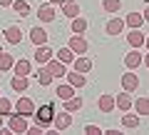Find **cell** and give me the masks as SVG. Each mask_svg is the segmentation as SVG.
I'll list each match as a JSON object with an SVG mask.
<instances>
[{
  "label": "cell",
  "instance_id": "34",
  "mask_svg": "<svg viewBox=\"0 0 149 135\" xmlns=\"http://www.w3.org/2000/svg\"><path fill=\"white\" fill-rule=\"evenodd\" d=\"M25 133H27V135H42V133H45V128H42V125H27Z\"/></svg>",
  "mask_w": 149,
  "mask_h": 135
},
{
  "label": "cell",
  "instance_id": "23",
  "mask_svg": "<svg viewBox=\"0 0 149 135\" xmlns=\"http://www.w3.org/2000/svg\"><path fill=\"white\" fill-rule=\"evenodd\" d=\"M13 65H15L13 55L3 50V53H0V73H8V70H13Z\"/></svg>",
  "mask_w": 149,
  "mask_h": 135
},
{
  "label": "cell",
  "instance_id": "33",
  "mask_svg": "<svg viewBox=\"0 0 149 135\" xmlns=\"http://www.w3.org/2000/svg\"><path fill=\"white\" fill-rule=\"evenodd\" d=\"M10 110H13V103L8 98H0V115H10Z\"/></svg>",
  "mask_w": 149,
  "mask_h": 135
},
{
  "label": "cell",
  "instance_id": "32",
  "mask_svg": "<svg viewBox=\"0 0 149 135\" xmlns=\"http://www.w3.org/2000/svg\"><path fill=\"white\" fill-rule=\"evenodd\" d=\"M122 125H124V128H137V125H139V115L127 113V115L122 118Z\"/></svg>",
  "mask_w": 149,
  "mask_h": 135
},
{
  "label": "cell",
  "instance_id": "15",
  "mask_svg": "<svg viewBox=\"0 0 149 135\" xmlns=\"http://www.w3.org/2000/svg\"><path fill=\"white\" fill-rule=\"evenodd\" d=\"M97 108H100L102 113H112V110L117 108V105H114V95H100V100H97Z\"/></svg>",
  "mask_w": 149,
  "mask_h": 135
},
{
  "label": "cell",
  "instance_id": "18",
  "mask_svg": "<svg viewBox=\"0 0 149 135\" xmlns=\"http://www.w3.org/2000/svg\"><path fill=\"white\" fill-rule=\"evenodd\" d=\"M30 40H32L35 45H45V43H47V33H45L40 25H35V28L30 30Z\"/></svg>",
  "mask_w": 149,
  "mask_h": 135
},
{
  "label": "cell",
  "instance_id": "2",
  "mask_svg": "<svg viewBox=\"0 0 149 135\" xmlns=\"http://www.w3.org/2000/svg\"><path fill=\"white\" fill-rule=\"evenodd\" d=\"M52 125H55L57 133H62V130H67L70 125H72V115H70L67 110H62V113H57V115L52 118Z\"/></svg>",
  "mask_w": 149,
  "mask_h": 135
},
{
  "label": "cell",
  "instance_id": "21",
  "mask_svg": "<svg viewBox=\"0 0 149 135\" xmlns=\"http://www.w3.org/2000/svg\"><path fill=\"white\" fill-rule=\"evenodd\" d=\"M124 25H129L132 30H137V28L144 25V15H142V13H129L127 20H124Z\"/></svg>",
  "mask_w": 149,
  "mask_h": 135
},
{
  "label": "cell",
  "instance_id": "39",
  "mask_svg": "<svg viewBox=\"0 0 149 135\" xmlns=\"http://www.w3.org/2000/svg\"><path fill=\"white\" fill-rule=\"evenodd\" d=\"M142 63H144V65H147V68H149V53H147V58H144Z\"/></svg>",
  "mask_w": 149,
  "mask_h": 135
},
{
  "label": "cell",
  "instance_id": "3",
  "mask_svg": "<svg viewBox=\"0 0 149 135\" xmlns=\"http://www.w3.org/2000/svg\"><path fill=\"white\" fill-rule=\"evenodd\" d=\"M15 110H17L20 115H25V118H30V115H35V103H32L30 98H17Z\"/></svg>",
  "mask_w": 149,
  "mask_h": 135
},
{
  "label": "cell",
  "instance_id": "29",
  "mask_svg": "<svg viewBox=\"0 0 149 135\" xmlns=\"http://www.w3.org/2000/svg\"><path fill=\"white\" fill-rule=\"evenodd\" d=\"M134 108H137L139 115H149V98H139L137 103H132Z\"/></svg>",
  "mask_w": 149,
  "mask_h": 135
},
{
  "label": "cell",
  "instance_id": "13",
  "mask_svg": "<svg viewBox=\"0 0 149 135\" xmlns=\"http://www.w3.org/2000/svg\"><path fill=\"white\" fill-rule=\"evenodd\" d=\"M62 15L65 18H77L80 15V3H74V0H65V5H62Z\"/></svg>",
  "mask_w": 149,
  "mask_h": 135
},
{
  "label": "cell",
  "instance_id": "9",
  "mask_svg": "<svg viewBox=\"0 0 149 135\" xmlns=\"http://www.w3.org/2000/svg\"><path fill=\"white\" fill-rule=\"evenodd\" d=\"M144 40H147V35L142 33V28H137V30H132V33H127V43L132 45V48H142L144 45Z\"/></svg>",
  "mask_w": 149,
  "mask_h": 135
},
{
  "label": "cell",
  "instance_id": "12",
  "mask_svg": "<svg viewBox=\"0 0 149 135\" xmlns=\"http://www.w3.org/2000/svg\"><path fill=\"white\" fill-rule=\"evenodd\" d=\"M72 68H74L77 73H90V70H92V60L85 58V55H77V58L72 60Z\"/></svg>",
  "mask_w": 149,
  "mask_h": 135
},
{
  "label": "cell",
  "instance_id": "26",
  "mask_svg": "<svg viewBox=\"0 0 149 135\" xmlns=\"http://www.w3.org/2000/svg\"><path fill=\"white\" fill-rule=\"evenodd\" d=\"M55 95H57L60 100L65 103V100H70V98L74 95V88H72V85H57V90H55Z\"/></svg>",
  "mask_w": 149,
  "mask_h": 135
},
{
  "label": "cell",
  "instance_id": "42",
  "mask_svg": "<svg viewBox=\"0 0 149 135\" xmlns=\"http://www.w3.org/2000/svg\"><path fill=\"white\" fill-rule=\"evenodd\" d=\"M0 53H3V48H0Z\"/></svg>",
  "mask_w": 149,
  "mask_h": 135
},
{
  "label": "cell",
  "instance_id": "27",
  "mask_svg": "<svg viewBox=\"0 0 149 135\" xmlns=\"http://www.w3.org/2000/svg\"><path fill=\"white\" fill-rule=\"evenodd\" d=\"M13 10H15L17 13V15H20V18H25V15H30V5H27V3H25V0H13Z\"/></svg>",
  "mask_w": 149,
  "mask_h": 135
},
{
  "label": "cell",
  "instance_id": "11",
  "mask_svg": "<svg viewBox=\"0 0 149 135\" xmlns=\"http://www.w3.org/2000/svg\"><path fill=\"white\" fill-rule=\"evenodd\" d=\"M142 60H144V58L139 55V50H137V48H134L132 53H127V55H124V65H127L129 70H137L139 65H142Z\"/></svg>",
  "mask_w": 149,
  "mask_h": 135
},
{
  "label": "cell",
  "instance_id": "31",
  "mask_svg": "<svg viewBox=\"0 0 149 135\" xmlns=\"http://www.w3.org/2000/svg\"><path fill=\"white\" fill-rule=\"evenodd\" d=\"M57 60H62V63L67 65V63H72V60H74V53L70 48H60L57 50Z\"/></svg>",
  "mask_w": 149,
  "mask_h": 135
},
{
  "label": "cell",
  "instance_id": "40",
  "mask_svg": "<svg viewBox=\"0 0 149 135\" xmlns=\"http://www.w3.org/2000/svg\"><path fill=\"white\" fill-rule=\"evenodd\" d=\"M144 45H147V50H149V38H147V40H144Z\"/></svg>",
  "mask_w": 149,
  "mask_h": 135
},
{
  "label": "cell",
  "instance_id": "36",
  "mask_svg": "<svg viewBox=\"0 0 149 135\" xmlns=\"http://www.w3.org/2000/svg\"><path fill=\"white\" fill-rule=\"evenodd\" d=\"M142 15H144V23H149V5L144 8V13H142Z\"/></svg>",
  "mask_w": 149,
  "mask_h": 135
},
{
  "label": "cell",
  "instance_id": "35",
  "mask_svg": "<svg viewBox=\"0 0 149 135\" xmlns=\"http://www.w3.org/2000/svg\"><path fill=\"white\" fill-rule=\"evenodd\" d=\"M85 135H102V130L97 125H85Z\"/></svg>",
  "mask_w": 149,
  "mask_h": 135
},
{
  "label": "cell",
  "instance_id": "1",
  "mask_svg": "<svg viewBox=\"0 0 149 135\" xmlns=\"http://www.w3.org/2000/svg\"><path fill=\"white\" fill-rule=\"evenodd\" d=\"M52 118H55V108H52V105H42L40 110H35V120H37V125H42L45 130L52 125Z\"/></svg>",
  "mask_w": 149,
  "mask_h": 135
},
{
  "label": "cell",
  "instance_id": "4",
  "mask_svg": "<svg viewBox=\"0 0 149 135\" xmlns=\"http://www.w3.org/2000/svg\"><path fill=\"white\" fill-rule=\"evenodd\" d=\"M122 90H127V93L139 90V75L137 73H124L122 75Z\"/></svg>",
  "mask_w": 149,
  "mask_h": 135
},
{
  "label": "cell",
  "instance_id": "20",
  "mask_svg": "<svg viewBox=\"0 0 149 135\" xmlns=\"http://www.w3.org/2000/svg\"><path fill=\"white\" fill-rule=\"evenodd\" d=\"M82 105H85V100L80 95H72L70 100H65V110L67 113H77V110H82Z\"/></svg>",
  "mask_w": 149,
  "mask_h": 135
},
{
  "label": "cell",
  "instance_id": "19",
  "mask_svg": "<svg viewBox=\"0 0 149 135\" xmlns=\"http://www.w3.org/2000/svg\"><path fill=\"white\" fill-rule=\"evenodd\" d=\"M114 105H117L119 110H122V113H127L129 108H132V98H129V93L124 90V93H119L117 98H114Z\"/></svg>",
  "mask_w": 149,
  "mask_h": 135
},
{
  "label": "cell",
  "instance_id": "30",
  "mask_svg": "<svg viewBox=\"0 0 149 135\" xmlns=\"http://www.w3.org/2000/svg\"><path fill=\"white\" fill-rule=\"evenodd\" d=\"M102 8H104L107 13H119V10H122V0H104Z\"/></svg>",
  "mask_w": 149,
  "mask_h": 135
},
{
  "label": "cell",
  "instance_id": "37",
  "mask_svg": "<svg viewBox=\"0 0 149 135\" xmlns=\"http://www.w3.org/2000/svg\"><path fill=\"white\" fill-rule=\"evenodd\" d=\"M0 5H3V8H8V5H13V0H0Z\"/></svg>",
  "mask_w": 149,
  "mask_h": 135
},
{
  "label": "cell",
  "instance_id": "24",
  "mask_svg": "<svg viewBox=\"0 0 149 135\" xmlns=\"http://www.w3.org/2000/svg\"><path fill=\"white\" fill-rule=\"evenodd\" d=\"M13 70H15V75H30V60H25V58H20L15 65H13Z\"/></svg>",
  "mask_w": 149,
  "mask_h": 135
},
{
  "label": "cell",
  "instance_id": "22",
  "mask_svg": "<svg viewBox=\"0 0 149 135\" xmlns=\"http://www.w3.org/2000/svg\"><path fill=\"white\" fill-rule=\"evenodd\" d=\"M67 80H70V85L72 88H85V83H87V78H85V73H67Z\"/></svg>",
  "mask_w": 149,
  "mask_h": 135
},
{
  "label": "cell",
  "instance_id": "10",
  "mask_svg": "<svg viewBox=\"0 0 149 135\" xmlns=\"http://www.w3.org/2000/svg\"><path fill=\"white\" fill-rule=\"evenodd\" d=\"M45 65H47V70L52 73V78H62V75H67V68H65L62 60H55V58H52V60H47Z\"/></svg>",
  "mask_w": 149,
  "mask_h": 135
},
{
  "label": "cell",
  "instance_id": "41",
  "mask_svg": "<svg viewBox=\"0 0 149 135\" xmlns=\"http://www.w3.org/2000/svg\"><path fill=\"white\" fill-rule=\"evenodd\" d=\"M0 128H3V115H0Z\"/></svg>",
  "mask_w": 149,
  "mask_h": 135
},
{
  "label": "cell",
  "instance_id": "6",
  "mask_svg": "<svg viewBox=\"0 0 149 135\" xmlns=\"http://www.w3.org/2000/svg\"><path fill=\"white\" fill-rule=\"evenodd\" d=\"M52 53H55V50H50L47 45H35V63L37 65H45L47 60H52Z\"/></svg>",
  "mask_w": 149,
  "mask_h": 135
},
{
  "label": "cell",
  "instance_id": "8",
  "mask_svg": "<svg viewBox=\"0 0 149 135\" xmlns=\"http://www.w3.org/2000/svg\"><path fill=\"white\" fill-rule=\"evenodd\" d=\"M70 50H72V53H87V48H90V45H87V40L82 38V35H72V38H70V45H67Z\"/></svg>",
  "mask_w": 149,
  "mask_h": 135
},
{
  "label": "cell",
  "instance_id": "17",
  "mask_svg": "<svg viewBox=\"0 0 149 135\" xmlns=\"http://www.w3.org/2000/svg\"><path fill=\"white\" fill-rule=\"evenodd\" d=\"M35 75H37V83H40V85H42V88H47L50 83L55 80V78H52V73L47 70V65H40V70H37Z\"/></svg>",
  "mask_w": 149,
  "mask_h": 135
},
{
  "label": "cell",
  "instance_id": "25",
  "mask_svg": "<svg viewBox=\"0 0 149 135\" xmlns=\"http://www.w3.org/2000/svg\"><path fill=\"white\" fill-rule=\"evenodd\" d=\"M10 88H13L15 93H25V90H27V78H25V75H15V78L10 80Z\"/></svg>",
  "mask_w": 149,
  "mask_h": 135
},
{
  "label": "cell",
  "instance_id": "16",
  "mask_svg": "<svg viewBox=\"0 0 149 135\" xmlns=\"http://www.w3.org/2000/svg\"><path fill=\"white\" fill-rule=\"evenodd\" d=\"M37 18H40L42 23H52V20H55V8H52V3H47V5H40Z\"/></svg>",
  "mask_w": 149,
  "mask_h": 135
},
{
  "label": "cell",
  "instance_id": "7",
  "mask_svg": "<svg viewBox=\"0 0 149 135\" xmlns=\"http://www.w3.org/2000/svg\"><path fill=\"white\" fill-rule=\"evenodd\" d=\"M5 40H8L10 45H20V43H22V30H20V25L5 28Z\"/></svg>",
  "mask_w": 149,
  "mask_h": 135
},
{
  "label": "cell",
  "instance_id": "5",
  "mask_svg": "<svg viewBox=\"0 0 149 135\" xmlns=\"http://www.w3.org/2000/svg\"><path fill=\"white\" fill-rule=\"evenodd\" d=\"M8 128H10L13 133H25V130H27V118L20 115V113H15L10 118V123H8Z\"/></svg>",
  "mask_w": 149,
  "mask_h": 135
},
{
  "label": "cell",
  "instance_id": "14",
  "mask_svg": "<svg viewBox=\"0 0 149 135\" xmlns=\"http://www.w3.org/2000/svg\"><path fill=\"white\" fill-rule=\"evenodd\" d=\"M124 28H127V25H124V20H122V18H112V20L107 23V28H104V30H107V35H119V33H122Z\"/></svg>",
  "mask_w": 149,
  "mask_h": 135
},
{
  "label": "cell",
  "instance_id": "28",
  "mask_svg": "<svg viewBox=\"0 0 149 135\" xmlns=\"http://www.w3.org/2000/svg\"><path fill=\"white\" fill-rule=\"evenodd\" d=\"M85 30H87V20H85V18H80V15L72 18V33H74V35H82Z\"/></svg>",
  "mask_w": 149,
  "mask_h": 135
},
{
  "label": "cell",
  "instance_id": "38",
  "mask_svg": "<svg viewBox=\"0 0 149 135\" xmlns=\"http://www.w3.org/2000/svg\"><path fill=\"white\" fill-rule=\"evenodd\" d=\"M50 3H52V5H60V8L65 5V0H50Z\"/></svg>",
  "mask_w": 149,
  "mask_h": 135
}]
</instances>
